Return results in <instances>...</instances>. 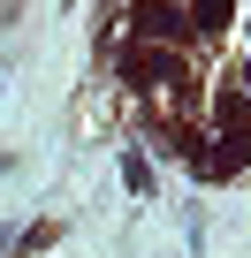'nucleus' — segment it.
<instances>
[{"mask_svg": "<svg viewBox=\"0 0 251 258\" xmlns=\"http://www.w3.org/2000/svg\"><path fill=\"white\" fill-rule=\"evenodd\" d=\"M130 31H137V46H153V38L183 46V38H190V23H183L175 0H137V8H130Z\"/></svg>", "mask_w": 251, "mask_h": 258, "instance_id": "obj_1", "label": "nucleus"}, {"mask_svg": "<svg viewBox=\"0 0 251 258\" xmlns=\"http://www.w3.org/2000/svg\"><path fill=\"white\" fill-rule=\"evenodd\" d=\"M122 69H130L137 91H175V84H183V61H175V53H153V46H137Z\"/></svg>", "mask_w": 251, "mask_h": 258, "instance_id": "obj_2", "label": "nucleus"}, {"mask_svg": "<svg viewBox=\"0 0 251 258\" xmlns=\"http://www.w3.org/2000/svg\"><path fill=\"white\" fill-rule=\"evenodd\" d=\"M243 160H251V129H228L221 152H206V175H236Z\"/></svg>", "mask_w": 251, "mask_h": 258, "instance_id": "obj_3", "label": "nucleus"}, {"mask_svg": "<svg viewBox=\"0 0 251 258\" xmlns=\"http://www.w3.org/2000/svg\"><path fill=\"white\" fill-rule=\"evenodd\" d=\"M228 16H236V0H198L183 23H190V31H206V38H221V31H228Z\"/></svg>", "mask_w": 251, "mask_h": 258, "instance_id": "obj_4", "label": "nucleus"}]
</instances>
